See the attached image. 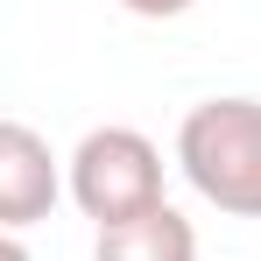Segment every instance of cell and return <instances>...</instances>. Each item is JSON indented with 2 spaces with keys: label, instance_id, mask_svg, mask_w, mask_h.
Returning a JSON list of instances; mask_svg holds the SVG:
<instances>
[{
  "label": "cell",
  "instance_id": "cell-4",
  "mask_svg": "<svg viewBox=\"0 0 261 261\" xmlns=\"http://www.w3.org/2000/svg\"><path fill=\"white\" fill-rule=\"evenodd\" d=\"M92 261H198V226L163 198V205L120 219V226H99Z\"/></svg>",
  "mask_w": 261,
  "mask_h": 261
},
{
  "label": "cell",
  "instance_id": "cell-3",
  "mask_svg": "<svg viewBox=\"0 0 261 261\" xmlns=\"http://www.w3.org/2000/svg\"><path fill=\"white\" fill-rule=\"evenodd\" d=\"M64 198V170L29 120H0V233L43 226Z\"/></svg>",
  "mask_w": 261,
  "mask_h": 261
},
{
  "label": "cell",
  "instance_id": "cell-2",
  "mask_svg": "<svg viewBox=\"0 0 261 261\" xmlns=\"http://www.w3.org/2000/svg\"><path fill=\"white\" fill-rule=\"evenodd\" d=\"M64 191L85 219L120 226V219L163 205V148L141 127H92L64 163Z\"/></svg>",
  "mask_w": 261,
  "mask_h": 261
},
{
  "label": "cell",
  "instance_id": "cell-5",
  "mask_svg": "<svg viewBox=\"0 0 261 261\" xmlns=\"http://www.w3.org/2000/svg\"><path fill=\"white\" fill-rule=\"evenodd\" d=\"M127 14H141V21H176V14H191L198 0H120Z\"/></svg>",
  "mask_w": 261,
  "mask_h": 261
},
{
  "label": "cell",
  "instance_id": "cell-6",
  "mask_svg": "<svg viewBox=\"0 0 261 261\" xmlns=\"http://www.w3.org/2000/svg\"><path fill=\"white\" fill-rule=\"evenodd\" d=\"M0 261H36V254H29V240H21V233H0Z\"/></svg>",
  "mask_w": 261,
  "mask_h": 261
},
{
  "label": "cell",
  "instance_id": "cell-1",
  "mask_svg": "<svg viewBox=\"0 0 261 261\" xmlns=\"http://www.w3.org/2000/svg\"><path fill=\"white\" fill-rule=\"evenodd\" d=\"M176 170L233 219H261V99H198L176 127Z\"/></svg>",
  "mask_w": 261,
  "mask_h": 261
}]
</instances>
